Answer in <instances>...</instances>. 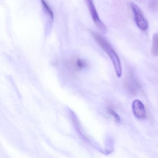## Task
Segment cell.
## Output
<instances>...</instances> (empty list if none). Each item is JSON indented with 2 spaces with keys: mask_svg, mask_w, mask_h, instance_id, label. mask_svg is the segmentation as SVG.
Returning a JSON list of instances; mask_svg holds the SVG:
<instances>
[{
  "mask_svg": "<svg viewBox=\"0 0 158 158\" xmlns=\"http://www.w3.org/2000/svg\"><path fill=\"white\" fill-rule=\"evenodd\" d=\"M94 39L99 46L106 53L111 59L117 76L120 78L122 74L121 64L119 57L110 43L102 35L95 32H92Z\"/></svg>",
  "mask_w": 158,
  "mask_h": 158,
  "instance_id": "6da1fadb",
  "label": "cell"
},
{
  "mask_svg": "<svg viewBox=\"0 0 158 158\" xmlns=\"http://www.w3.org/2000/svg\"><path fill=\"white\" fill-rule=\"evenodd\" d=\"M131 8L133 13L135 24L138 28L143 31L148 29V24L140 7L134 2L131 3Z\"/></svg>",
  "mask_w": 158,
  "mask_h": 158,
  "instance_id": "7a4b0ae2",
  "label": "cell"
},
{
  "mask_svg": "<svg viewBox=\"0 0 158 158\" xmlns=\"http://www.w3.org/2000/svg\"><path fill=\"white\" fill-rule=\"evenodd\" d=\"M89 12L91 14V16L93 21L98 28L103 32H106L107 28L106 25L104 24L102 20L100 19L98 15L97 11L96 9L93 0H85Z\"/></svg>",
  "mask_w": 158,
  "mask_h": 158,
  "instance_id": "3957f363",
  "label": "cell"
},
{
  "mask_svg": "<svg viewBox=\"0 0 158 158\" xmlns=\"http://www.w3.org/2000/svg\"><path fill=\"white\" fill-rule=\"evenodd\" d=\"M132 110L136 118L144 120L146 118L145 108L143 103L139 100H135L132 103Z\"/></svg>",
  "mask_w": 158,
  "mask_h": 158,
  "instance_id": "277c9868",
  "label": "cell"
},
{
  "mask_svg": "<svg viewBox=\"0 0 158 158\" xmlns=\"http://www.w3.org/2000/svg\"><path fill=\"white\" fill-rule=\"evenodd\" d=\"M41 3L44 12H45L47 16L50 18V19L52 21L54 19V13L52 8L44 0H41Z\"/></svg>",
  "mask_w": 158,
  "mask_h": 158,
  "instance_id": "5b68a950",
  "label": "cell"
},
{
  "mask_svg": "<svg viewBox=\"0 0 158 158\" xmlns=\"http://www.w3.org/2000/svg\"><path fill=\"white\" fill-rule=\"evenodd\" d=\"M152 53L153 55L158 57V35L154 33L152 40Z\"/></svg>",
  "mask_w": 158,
  "mask_h": 158,
  "instance_id": "8992f818",
  "label": "cell"
},
{
  "mask_svg": "<svg viewBox=\"0 0 158 158\" xmlns=\"http://www.w3.org/2000/svg\"><path fill=\"white\" fill-rule=\"evenodd\" d=\"M86 65H87V63L85 60L80 58L76 59L73 62V66L76 69L78 70L82 69L86 66Z\"/></svg>",
  "mask_w": 158,
  "mask_h": 158,
  "instance_id": "52a82bcc",
  "label": "cell"
},
{
  "mask_svg": "<svg viewBox=\"0 0 158 158\" xmlns=\"http://www.w3.org/2000/svg\"><path fill=\"white\" fill-rule=\"evenodd\" d=\"M108 110L109 113L111 115V116H113V117L115 118V119L118 122H120L121 121V119L119 115L117 114V112H115L113 109H112L111 108H109L108 109Z\"/></svg>",
  "mask_w": 158,
  "mask_h": 158,
  "instance_id": "ba28073f",
  "label": "cell"
}]
</instances>
